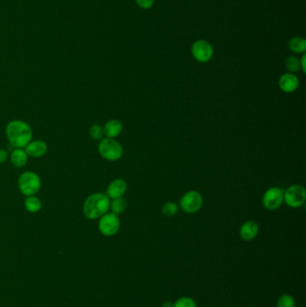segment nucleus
Masks as SVG:
<instances>
[{
    "mask_svg": "<svg viewBox=\"0 0 306 307\" xmlns=\"http://www.w3.org/2000/svg\"><path fill=\"white\" fill-rule=\"evenodd\" d=\"M6 134L11 145L16 148H24L31 142L32 132L29 124L14 120L8 123L6 128Z\"/></svg>",
    "mask_w": 306,
    "mask_h": 307,
    "instance_id": "obj_1",
    "label": "nucleus"
},
{
    "mask_svg": "<svg viewBox=\"0 0 306 307\" xmlns=\"http://www.w3.org/2000/svg\"><path fill=\"white\" fill-rule=\"evenodd\" d=\"M110 198L102 193L91 194L84 203V214L89 220H96L109 210Z\"/></svg>",
    "mask_w": 306,
    "mask_h": 307,
    "instance_id": "obj_2",
    "label": "nucleus"
},
{
    "mask_svg": "<svg viewBox=\"0 0 306 307\" xmlns=\"http://www.w3.org/2000/svg\"><path fill=\"white\" fill-rule=\"evenodd\" d=\"M20 192L26 196H34L39 192L42 182L39 176L34 172H24L18 179Z\"/></svg>",
    "mask_w": 306,
    "mask_h": 307,
    "instance_id": "obj_3",
    "label": "nucleus"
},
{
    "mask_svg": "<svg viewBox=\"0 0 306 307\" xmlns=\"http://www.w3.org/2000/svg\"><path fill=\"white\" fill-rule=\"evenodd\" d=\"M99 153L102 158L108 161H118L123 154V148L118 141L114 138H106L102 140L99 146H98Z\"/></svg>",
    "mask_w": 306,
    "mask_h": 307,
    "instance_id": "obj_4",
    "label": "nucleus"
},
{
    "mask_svg": "<svg viewBox=\"0 0 306 307\" xmlns=\"http://www.w3.org/2000/svg\"><path fill=\"white\" fill-rule=\"evenodd\" d=\"M306 200V189L302 185H292L284 192V202L290 208H298L302 206Z\"/></svg>",
    "mask_w": 306,
    "mask_h": 307,
    "instance_id": "obj_5",
    "label": "nucleus"
},
{
    "mask_svg": "<svg viewBox=\"0 0 306 307\" xmlns=\"http://www.w3.org/2000/svg\"><path fill=\"white\" fill-rule=\"evenodd\" d=\"M203 205V198L197 190H190L185 193L180 200L182 210L188 214H194L202 208Z\"/></svg>",
    "mask_w": 306,
    "mask_h": 307,
    "instance_id": "obj_6",
    "label": "nucleus"
},
{
    "mask_svg": "<svg viewBox=\"0 0 306 307\" xmlns=\"http://www.w3.org/2000/svg\"><path fill=\"white\" fill-rule=\"evenodd\" d=\"M193 58L200 63L210 62L214 55L213 46L206 40H197L192 46Z\"/></svg>",
    "mask_w": 306,
    "mask_h": 307,
    "instance_id": "obj_7",
    "label": "nucleus"
},
{
    "mask_svg": "<svg viewBox=\"0 0 306 307\" xmlns=\"http://www.w3.org/2000/svg\"><path fill=\"white\" fill-rule=\"evenodd\" d=\"M98 228L105 236H112L116 234L120 228L118 216L114 213H106L99 220Z\"/></svg>",
    "mask_w": 306,
    "mask_h": 307,
    "instance_id": "obj_8",
    "label": "nucleus"
},
{
    "mask_svg": "<svg viewBox=\"0 0 306 307\" xmlns=\"http://www.w3.org/2000/svg\"><path fill=\"white\" fill-rule=\"evenodd\" d=\"M284 202V190L278 187H273L266 190L262 198V204L268 210H276Z\"/></svg>",
    "mask_w": 306,
    "mask_h": 307,
    "instance_id": "obj_9",
    "label": "nucleus"
},
{
    "mask_svg": "<svg viewBox=\"0 0 306 307\" xmlns=\"http://www.w3.org/2000/svg\"><path fill=\"white\" fill-rule=\"evenodd\" d=\"M280 88L283 92H293L298 90L299 86V79L292 73H286L280 78Z\"/></svg>",
    "mask_w": 306,
    "mask_h": 307,
    "instance_id": "obj_10",
    "label": "nucleus"
},
{
    "mask_svg": "<svg viewBox=\"0 0 306 307\" xmlns=\"http://www.w3.org/2000/svg\"><path fill=\"white\" fill-rule=\"evenodd\" d=\"M127 184L122 179H116L110 184L107 189V196L110 198H118L122 197L127 192Z\"/></svg>",
    "mask_w": 306,
    "mask_h": 307,
    "instance_id": "obj_11",
    "label": "nucleus"
},
{
    "mask_svg": "<svg viewBox=\"0 0 306 307\" xmlns=\"http://www.w3.org/2000/svg\"><path fill=\"white\" fill-rule=\"evenodd\" d=\"M47 144L42 140L32 141L26 146V152L32 158H40L47 153Z\"/></svg>",
    "mask_w": 306,
    "mask_h": 307,
    "instance_id": "obj_12",
    "label": "nucleus"
},
{
    "mask_svg": "<svg viewBox=\"0 0 306 307\" xmlns=\"http://www.w3.org/2000/svg\"><path fill=\"white\" fill-rule=\"evenodd\" d=\"M258 226L254 221H247L240 226V236L244 241H252L258 236Z\"/></svg>",
    "mask_w": 306,
    "mask_h": 307,
    "instance_id": "obj_13",
    "label": "nucleus"
},
{
    "mask_svg": "<svg viewBox=\"0 0 306 307\" xmlns=\"http://www.w3.org/2000/svg\"><path fill=\"white\" fill-rule=\"evenodd\" d=\"M104 128V134L109 138H114L118 136L123 130V125L122 122L118 120H110L106 122Z\"/></svg>",
    "mask_w": 306,
    "mask_h": 307,
    "instance_id": "obj_14",
    "label": "nucleus"
},
{
    "mask_svg": "<svg viewBox=\"0 0 306 307\" xmlns=\"http://www.w3.org/2000/svg\"><path fill=\"white\" fill-rule=\"evenodd\" d=\"M27 161H28V154L26 150L22 148H16L11 154V162L14 167L20 168L24 166L27 164Z\"/></svg>",
    "mask_w": 306,
    "mask_h": 307,
    "instance_id": "obj_15",
    "label": "nucleus"
},
{
    "mask_svg": "<svg viewBox=\"0 0 306 307\" xmlns=\"http://www.w3.org/2000/svg\"><path fill=\"white\" fill-rule=\"evenodd\" d=\"M288 47L293 52L304 54L306 52V39L300 36H296L289 40Z\"/></svg>",
    "mask_w": 306,
    "mask_h": 307,
    "instance_id": "obj_16",
    "label": "nucleus"
},
{
    "mask_svg": "<svg viewBox=\"0 0 306 307\" xmlns=\"http://www.w3.org/2000/svg\"><path fill=\"white\" fill-rule=\"evenodd\" d=\"M24 206L30 213H37L42 208V202L35 196H28L24 200Z\"/></svg>",
    "mask_w": 306,
    "mask_h": 307,
    "instance_id": "obj_17",
    "label": "nucleus"
},
{
    "mask_svg": "<svg viewBox=\"0 0 306 307\" xmlns=\"http://www.w3.org/2000/svg\"><path fill=\"white\" fill-rule=\"evenodd\" d=\"M284 66L286 70L289 71V73H298L301 70L300 66V60L296 56H288L284 60Z\"/></svg>",
    "mask_w": 306,
    "mask_h": 307,
    "instance_id": "obj_18",
    "label": "nucleus"
},
{
    "mask_svg": "<svg viewBox=\"0 0 306 307\" xmlns=\"http://www.w3.org/2000/svg\"><path fill=\"white\" fill-rule=\"evenodd\" d=\"M110 210L112 211V213L116 214L117 216L120 215V214L123 213L125 210H126L127 202L122 197L114 198L112 202L110 203Z\"/></svg>",
    "mask_w": 306,
    "mask_h": 307,
    "instance_id": "obj_19",
    "label": "nucleus"
},
{
    "mask_svg": "<svg viewBox=\"0 0 306 307\" xmlns=\"http://www.w3.org/2000/svg\"><path fill=\"white\" fill-rule=\"evenodd\" d=\"M276 307H296V301L290 294H282L278 300Z\"/></svg>",
    "mask_w": 306,
    "mask_h": 307,
    "instance_id": "obj_20",
    "label": "nucleus"
},
{
    "mask_svg": "<svg viewBox=\"0 0 306 307\" xmlns=\"http://www.w3.org/2000/svg\"><path fill=\"white\" fill-rule=\"evenodd\" d=\"M162 214L166 216H174L178 212V206L174 202H166L162 208Z\"/></svg>",
    "mask_w": 306,
    "mask_h": 307,
    "instance_id": "obj_21",
    "label": "nucleus"
},
{
    "mask_svg": "<svg viewBox=\"0 0 306 307\" xmlns=\"http://www.w3.org/2000/svg\"><path fill=\"white\" fill-rule=\"evenodd\" d=\"M174 307H197V304L192 298L184 296L174 303Z\"/></svg>",
    "mask_w": 306,
    "mask_h": 307,
    "instance_id": "obj_22",
    "label": "nucleus"
},
{
    "mask_svg": "<svg viewBox=\"0 0 306 307\" xmlns=\"http://www.w3.org/2000/svg\"><path fill=\"white\" fill-rule=\"evenodd\" d=\"M89 134H90V136L92 140H100L104 136V128L100 125L94 124V125H92V127L90 128Z\"/></svg>",
    "mask_w": 306,
    "mask_h": 307,
    "instance_id": "obj_23",
    "label": "nucleus"
},
{
    "mask_svg": "<svg viewBox=\"0 0 306 307\" xmlns=\"http://www.w3.org/2000/svg\"><path fill=\"white\" fill-rule=\"evenodd\" d=\"M135 1L140 8L149 9L153 6L156 0H135Z\"/></svg>",
    "mask_w": 306,
    "mask_h": 307,
    "instance_id": "obj_24",
    "label": "nucleus"
},
{
    "mask_svg": "<svg viewBox=\"0 0 306 307\" xmlns=\"http://www.w3.org/2000/svg\"><path fill=\"white\" fill-rule=\"evenodd\" d=\"M8 158V154L4 150L0 148V164H3V162L6 161V159Z\"/></svg>",
    "mask_w": 306,
    "mask_h": 307,
    "instance_id": "obj_25",
    "label": "nucleus"
},
{
    "mask_svg": "<svg viewBox=\"0 0 306 307\" xmlns=\"http://www.w3.org/2000/svg\"><path fill=\"white\" fill-rule=\"evenodd\" d=\"M306 53L304 54H302V58H300V66H301V70H302V72L304 73H306Z\"/></svg>",
    "mask_w": 306,
    "mask_h": 307,
    "instance_id": "obj_26",
    "label": "nucleus"
},
{
    "mask_svg": "<svg viewBox=\"0 0 306 307\" xmlns=\"http://www.w3.org/2000/svg\"><path fill=\"white\" fill-rule=\"evenodd\" d=\"M162 307H174V304L170 303V301H166L162 304Z\"/></svg>",
    "mask_w": 306,
    "mask_h": 307,
    "instance_id": "obj_27",
    "label": "nucleus"
}]
</instances>
